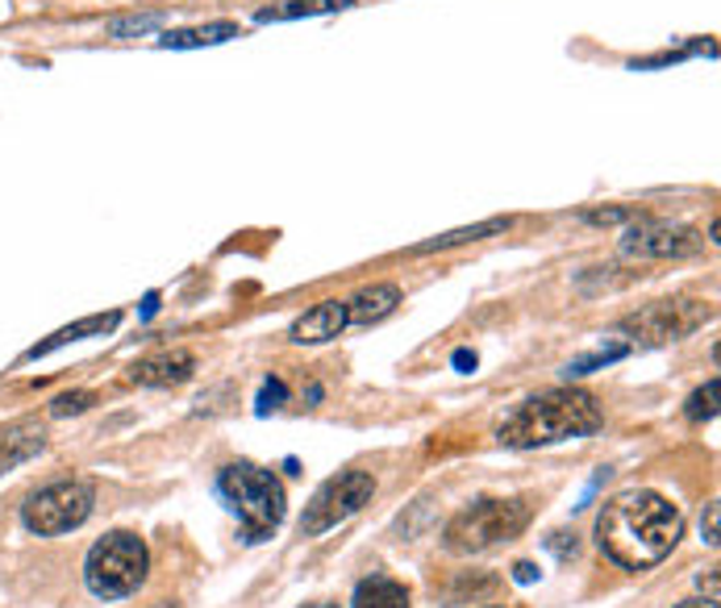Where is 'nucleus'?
Wrapping results in <instances>:
<instances>
[{"label": "nucleus", "mask_w": 721, "mask_h": 608, "mask_svg": "<svg viewBox=\"0 0 721 608\" xmlns=\"http://www.w3.org/2000/svg\"><path fill=\"white\" fill-rule=\"evenodd\" d=\"M684 533L680 508L659 492H621L596 517V546L626 571H646L675 551Z\"/></svg>", "instance_id": "f257e3e1"}, {"label": "nucleus", "mask_w": 721, "mask_h": 608, "mask_svg": "<svg viewBox=\"0 0 721 608\" xmlns=\"http://www.w3.org/2000/svg\"><path fill=\"white\" fill-rule=\"evenodd\" d=\"M605 425V413L592 392L584 388H551V392H538V397L522 400L508 422L497 429V442L513 450H538V447H555L567 438H588Z\"/></svg>", "instance_id": "f03ea898"}, {"label": "nucleus", "mask_w": 721, "mask_h": 608, "mask_svg": "<svg viewBox=\"0 0 721 608\" xmlns=\"http://www.w3.org/2000/svg\"><path fill=\"white\" fill-rule=\"evenodd\" d=\"M217 492L242 517L246 542L271 538L275 526L284 521V508H288L284 483L271 476V471H263V467H255V463H230V467H221Z\"/></svg>", "instance_id": "7ed1b4c3"}, {"label": "nucleus", "mask_w": 721, "mask_h": 608, "mask_svg": "<svg viewBox=\"0 0 721 608\" xmlns=\"http://www.w3.org/2000/svg\"><path fill=\"white\" fill-rule=\"evenodd\" d=\"M151 571V551L138 533H108L83 558V583L96 600L134 596Z\"/></svg>", "instance_id": "20e7f679"}, {"label": "nucleus", "mask_w": 721, "mask_h": 608, "mask_svg": "<svg viewBox=\"0 0 721 608\" xmlns=\"http://www.w3.org/2000/svg\"><path fill=\"white\" fill-rule=\"evenodd\" d=\"M526 526H530V501L508 496V501H480L463 508L442 538H447V551H454V555H480L501 542H513Z\"/></svg>", "instance_id": "39448f33"}, {"label": "nucleus", "mask_w": 721, "mask_h": 608, "mask_svg": "<svg viewBox=\"0 0 721 608\" xmlns=\"http://www.w3.org/2000/svg\"><path fill=\"white\" fill-rule=\"evenodd\" d=\"M96 508V492L92 483L83 479H63V483H51L42 492H34L22 508V521H26L29 533L38 538H54V533H72L80 529Z\"/></svg>", "instance_id": "423d86ee"}, {"label": "nucleus", "mask_w": 721, "mask_h": 608, "mask_svg": "<svg viewBox=\"0 0 721 608\" xmlns=\"http://www.w3.org/2000/svg\"><path fill=\"white\" fill-rule=\"evenodd\" d=\"M372 496H375V479L368 471H338L334 479H325L318 492H313V501L305 504V517H300L305 538H318L325 529L343 526Z\"/></svg>", "instance_id": "0eeeda50"}, {"label": "nucleus", "mask_w": 721, "mask_h": 608, "mask_svg": "<svg viewBox=\"0 0 721 608\" xmlns=\"http://www.w3.org/2000/svg\"><path fill=\"white\" fill-rule=\"evenodd\" d=\"M709 318H713V305H705V300H684V296H680V300H655V305H646L639 313L621 318L617 329L634 334L642 342H675V338L700 329Z\"/></svg>", "instance_id": "6e6552de"}, {"label": "nucleus", "mask_w": 721, "mask_h": 608, "mask_svg": "<svg viewBox=\"0 0 721 608\" xmlns=\"http://www.w3.org/2000/svg\"><path fill=\"white\" fill-rule=\"evenodd\" d=\"M705 246V238L693 225H671L655 217H639V225H630L621 234V255L626 259H688Z\"/></svg>", "instance_id": "1a4fd4ad"}, {"label": "nucleus", "mask_w": 721, "mask_h": 608, "mask_svg": "<svg viewBox=\"0 0 721 608\" xmlns=\"http://www.w3.org/2000/svg\"><path fill=\"white\" fill-rule=\"evenodd\" d=\"M42 450H47V425L38 422V417L4 425V429H0V476L13 471V467H22V463H29V458L42 454Z\"/></svg>", "instance_id": "9d476101"}, {"label": "nucleus", "mask_w": 721, "mask_h": 608, "mask_svg": "<svg viewBox=\"0 0 721 608\" xmlns=\"http://www.w3.org/2000/svg\"><path fill=\"white\" fill-rule=\"evenodd\" d=\"M347 325H350L347 300H321V305H313V309L293 325V342H300V346L334 342Z\"/></svg>", "instance_id": "9b49d317"}, {"label": "nucleus", "mask_w": 721, "mask_h": 608, "mask_svg": "<svg viewBox=\"0 0 721 608\" xmlns=\"http://www.w3.org/2000/svg\"><path fill=\"white\" fill-rule=\"evenodd\" d=\"M196 371V359L188 350H167V354H155V359H142L130 367V379L142 384V388H171V384H188Z\"/></svg>", "instance_id": "f8f14e48"}, {"label": "nucleus", "mask_w": 721, "mask_h": 608, "mask_svg": "<svg viewBox=\"0 0 721 608\" xmlns=\"http://www.w3.org/2000/svg\"><path fill=\"white\" fill-rule=\"evenodd\" d=\"M401 305V288L397 284H372V288H359L347 300V318L350 325H379L384 318H392Z\"/></svg>", "instance_id": "ddd939ff"}, {"label": "nucleus", "mask_w": 721, "mask_h": 608, "mask_svg": "<svg viewBox=\"0 0 721 608\" xmlns=\"http://www.w3.org/2000/svg\"><path fill=\"white\" fill-rule=\"evenodd\" d=\"M508 230H513V217H492V221H480V225H463V230H451V234H438V238L413 246L409 255H438V250H454V246L492 238V234H508Z\"/></svg>", "instance_id": "4468645a"}, {"label": "nucleus", "mask_w": 721, "mask_h": 608, "mask_svg": "<svg viewBox=\"0 0 721 608\" xmlns=\"http://www.w3.org/2000/svg\"><path fill=\"white\" fill-rule=\"evenodd\" d=\"M117 321H121V313H96V318H83V321H76V325H63V329L51 334L47 342H38L34 350H26V359H47V354L59 350V346L80 342V338H92V334H108V329H117Z\"/></svg>", "instance_id": "2eb2a0df"}, {"label": "nucleus", "mask_w": 721, "mask_h": 608, "mask_svg": "<svg viewBox=\"0 0 721 608\" xmlns=\"http://www.w3.org/2000/svg\"><path fill=\"white\" fill-rule=\"evenodd\" d=\"M239 38V22H209V26H192V29H171L163 34L159 47H171V51H196V47H221Z\"/></svg>", "instance_id": "dca6fc26"}, {"label": "nucleus", "mask_w": 721, "mask_h": 608, "mask_svg": "<svg viewBox=\"0 0 721 608\" xmlns=\"http://www.w3.org/2000/svg\"><path fill=\"white\" fill-rule=\"evenodd\" d=\"M350 608H413L409 605V587L388 575H372L355 587L350 596Z\"/></svg>", "instance_id": "f3484780"}, {"label": "nucleus", "mask_w": 721, "mask_h": 608, "mask_svg": "<svg viewBox=\"0 0 721 608\" xmlns=\"http://www.w3.org/2000/svg\"><path fill=\"white\" fill-rule=\"evenodd\" d=\"M355 0H284V4H271V9H259L255 22H296V17H318V13H343Z\"/></svg>", "instance_id": "a211bd4d"}, {"label": "nucleus", "mask_w": 721, "mask_h": 608, "mask_svg": "<svg viewBox=\"0 0 721 608\" xmlns=\"http://www.w3.org/2000/svg\"><path fill=\"white\" fill-rule=\"evenodd\" d=\"M693 54H718V42H713V38H696V42L680 47V51H664V54H651V59H634V63H630V72L671 67V63H684V59H693Z\"/></svg>", "instance_id": "6ab92c4d"}, {"label": "nucleus", "mask_w": 721, "mask_h": 608, "mask_svg": "<svg viewBox=\"0 0 721 608\" xmlns=\"http://www.w3.org/2000/svg\"><path fill=\"white\" fill-rule=\"evenodd\" d=\"M167 13H138V17H113L108 22V34L113 38H134V34H151L155 26H163Z\"/></svg>", "instance_id": "aec40b11"}, {"label": "nucleus", "mask_w": 721, "mask_h": 608, "mask_svg": "<svg viewBox=\"0 0 721 608\" xmlns=\"http://www.w3.org/2000/svg\"><path fill=\"white\" fill-rule=\"evenodd\" d=\"M688 417H693V422H709V417H718V379H709L700 392L688 397Z\"/></svg>", "instance_id": "412c9836"}, {"label": "nucleus", "mask_w": 721, "mask_h": 608, "mask_svg": "<svg viewBox=\"0 0 721 608\" xmlns=\"http://www.w3.org/2000/svg\"><path fill=\"white\" fill-rule=\"evenodd\" d=\"M621 354H630V346H614V350H596V354H588V359H576V363H567V379L571 375H588L592 367H605V363H614V359H621Z\"/></svg>", "instance_id": "4be33fe9"}, {"label": "nucleus", "mask_w": 721, "mask_h": 608, "mask_svg": "<svg viewBox=\"0 0 721 608\" xmlns=\"http://www.w3.org/2000/svg\"><path fill=\"white\" fill-rule=\"evenodd\" d=\"M92 392H63V397L54 400L51 404V413L54 417H72V413H88L92 409Z\"/></svg>", "instance_id": "5701e85b"}, {"label": "nucleus", "mask_w": 721, "mask_h": 608, "mask_svg": "<svg viewBox=\"0 0 721 608\" xmlns=\"http://www.w3.org/2000/svg\"><path fill=\"white\" fill-rule=\"evenodd\" d=\"M284 400H288V384H284V379H268V384H263V392H259V413L280 409Z\"/></svg>", "instance_id": "b1692460"}, {"label": "nucleus", "mask_w": 721, "mask_h": 608, "mask_svg": "<svg viewBox=\"0 0 721 608\" xmlns=\"http://www.w3.org/2000/svg\"><path fill=\"white\" fill-rule=\"evenodd\" d=\"M634 217H646V212H639V209H592V212H584V221H592V225H617V221H634Z\"/></svg>", "instance_id": "393cba45"}, {"label": "nucleus", "mask_w": 721, "mask_h": 608, "mask_svg": "<svg viewBox=\"0 0 721 608\" xmlns=\"http://www.w3.org/2000/svg\"><path fill=\"white\" fill-rule=\"evenodd\" d=\"M705 542L718 546V504H709V521H705Z\"/></svg>", "instance_id": "a878e982"}, {"label": "nucleus", "mask_w": 721, "mask_h": 608, "mask_svg": "<svg viewBox=\"0 0 721 608\" xmlns=\"http://www.w3.org/2000/svg\"><path fill=\"white\" fill-rule=\"evenodd\" d=\"M454 367H459V371H476V354H472V350H454Z\"/></svg>", "instance_id": "bb28decb"}, {"label": "nucleus", "mask_w": 721, "mask_h": 608, "mask_svg": "<svg viewBox=\"0 0 721 608\" xmlns=\"http://www.w3.org/2000/svg\"><path fill=\"white\" fill-rule=\"evenodd\" d=\"M513 575H517L522 583H530L538 575V567H535V562H517V567H513Z\"/></svg>", "instance_id": "cd10ccee"}, {"label": "nucleus", "mask_w": 721, "mask_h": 608, "mask_svg": "<svg viewBox=\"0 0 721 608\" xmlns=\"http://www.w3.org/2000/svg\"><path fill=\"white\" fill-rule=\"evenodd\" d=\"M159 313V292H151L146 300H142V318H155Z\"/></svg>", "instance_id": "c85d7f7f"}, {"label": "nucleus", "mask_w": 721, "mask_h": 608, "mask_svg": "<svg viewBox=\"0 0 721 608\" xmlns=\"http://www.w3.org/2000/svg\"><path fill=\"white\" fill-rule=\"evenodd\" d=\"M675 608H718V600H713V596H696V600H684V605H675Z\"/></svg>", "instance_id": "c756f323"}, {"label": "nucleus", "mask_w": 721, "mask_h": 608, "mask_svg": "<svg viewBox=\"0 0 721 608\" xmlns=\"http://www.w3.org/2000/svg\"><path fill=\"white\" fill-rule=\"evenodd\" d=\"M155 608H176V605H155Z\"/></svg>", "instance_id": "7c9ffc66"}, {"label": "nucleus", "mask_w": 721, "mask_h": 608, "mask_svg": "<svg viewBox=\"0 0 721 608\" xmlns=\"http://www.w3.org/2000/svg\"><path fill=\"white\" fill-rule=\"evenodd\" d=\"M305 608H318V605H305Z\"/></svg>", "instance_id": "2f4dec72"}]
</instances>
